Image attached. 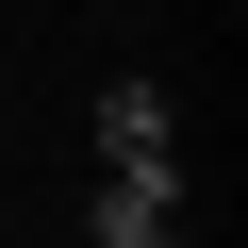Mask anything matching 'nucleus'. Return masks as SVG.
Listing matches in <instances>:
<instances>
[{"instance_id":"1","label":"nucleus","mask_w":248,"mask_h":248,"mask_svg":"<svg viewBox=\"0 0 248 248\" xmlns=\"http://www.w3.org/2000/svg\"><path fill=\"white\" fill-rule=\"evenodd\" d=\"M83 248H182V166H99Z\"/></svg>"},{"instance_id":"2","label":"nucleus","mask_w":248,"mask_h":248,"mask_svg":"<svg viewBox=\"0 0 248 248\" xmlns=\"http://www.w3.org/2000/svg\"><path fill=\"white\" fill-rule=\"evenodd\" d=\"M99 166H182V116H166L149 66H133V83H99Z\"/></svg>"}]
</instances>
